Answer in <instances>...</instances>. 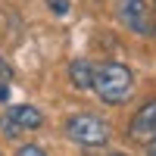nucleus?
Wrapping results in <instances>:
<instances>
[{
  "label": "nucleus",
  "mask_w": 156,
  "mask_h": 156,
  "mask_svg": "<svg viewBox=\"0 0 156 156\" xmlns=\"http://www.w3.org/2000/svg\"><path fill=\"white\" fill-rule=\"evenodd\" d=\"M94 90L103 103H125L134 90V75L122 62H103L94 69Z\"/></svg>",
  "instance_id": "f257e3e1"
},
{
  "label": "nucleus",
  "mask_w": 156,
  "mask_h": 156,
  "mask_svg": "<svg viewBox=\"0 0 156 156\" xmlns=\"http://www.w3.org/2000/svg\"><path fill=\"white\" fill-rule=\"evenodd\" d=\"M66 134L75 140V144L103 147L109 140V125H106V119H100L94 112H78L72 119H66Z\"/></svg>",
  "instance_id": "f03ea898"
},
{
  "label": "nucleus",
  "mask_w": 156,
  "mask_h": 156,
  "mask_svg": "<svg viewBox=\"0 0 156 156\" xmlns=\"http://www.w3.org/2000/svg\"><path fill=\"white\" fill-rule=\"evenodd\" d=\"M41 125H44V115L34 106H12L6 115H0V128L6 137H16L19 131H37Z\"/></svg>",
  "instance_id": "7ed1b4c3"
},
{
  "label": "nucleus",
  "mask_w": 156,
  "mask_h": 156,
  "mask_svg": "<svg viewBox=\"0 0 156 156\" xmlns=\"http://www.w3.org/2000/svg\"><path fill=\"white\" fill-rule=\"evenodd\" d=\"M128 134H131V140H137V144H153L156 140V100L144 103L137 112L131 125H128Z\"/></svg>",
  "instance_id": "20e7f679"
},
{
  "label": "nucleus",
  "mask_w": 156,
  "mask_h": 156,
  "mask_svg": "<svg viewBox=\"0 0 156 156\" xmlns=\"http://www.w3.org/2000/svg\"><path fill=\"white\" fill-rule=\"evenodd\" d=\"M119 19L131 31H137V34H147L150 31V12H147L144 0H122V3H119Z\"/></svg>",
  "instance_id": "39448f33"
},
{
  "label": "nucleus",
  "mask_w": 156,
  "mask_h": 156,
  "mask_svg": "<svg viewBox=\"0 0 156 156\" xmlns=\"http://www.w3.org/2000/svg\"><path fill=\"white\" fill-rule=\"evenodd\" d=\"M69 75H72L75 87H94V66L87 59H75L69 66Z\"/></svg>",
  "instance_id": "423d86ee"
},
{
  "label": "nucleus",
  "mask_w": 156,
  "mask_h": 156,
  "mask_svg": "<svg viewBox=\"0 0 156 156\" xmlns=\"http://www.w3.org/2000/svg\"><path fill=\"white\" fill-rule=\"evenodd\" d=\"M16 156H47L41 147H37V144H25V147H19V153Z\"/></svg>",
  "instance_id": "0eeeda50"
},
{
  "label": "nucleus",
  "mask_w": 156,
  "mask_h": 156,
  "mask_svg": "<svg viewBox=\"0 0 156 156\" xmlns=\"http://www.w3.org/2000/svg\"><path fill=\"white\" fill-rule=\"evenodd\" d=\"M50 9H53L56 16H66V12H69V3H66V0H50Z\"/></svg>",
  "instance_id": "6e6552de"
},
{
  "label": "nucleus",
  "mask_w": 156,
  "mask_h": 156,
  "mask_svg": "<svg viewBox=\"0 0 156 156\" xmlns=\"http://www.w3.org/2000/svg\"><path fill=\"white\" fill-rule=\"evenodd\" d=\"M3 100H9V87H6V84H0V103H3Z\"/></svg>",
  "instance_id": "1a4fd4ad"
},
{
  "label": "nucleus",
  "mask_w": 156,
  "mask_h": 156,
  "mask_svg": "<svg viewBox=\"0 0 156 156\" xmlns=\"http://www.w3.org/2000/svg\"><path fill=\"white\" fill-rule=\"evenodd\" d=\"M0 75H12V72H9V69L3 66V62H0Z\"/></svg>",
  "instance_id": "9d476101"
},
{
  "label": "nucleus",
  "mask_w": 156,
  "mask_h": 156,
  "mask_svg": "<svg viewBox=\"0 0 156 156\" xmlns=\"http://www.w3.org/2000/svg\"><path fill=\"white\" fill-rule=\"evenodd\" d=\"M150 156H156V147H153V150H150Z\"/></svg>",
  "instance_id": "9b49d317"
},
{
  "label": "nucleus",
  "mask_w": 156,
  "mask_h": 156,
  "mask_svg": "<svg viewBox=\"0 0 156 156\" xmlns=\"http://www.w3.org/2000/svg\"><path fill=\"white\" fill-rule=\"evenodd\" d=\"M112 156H122V153H112Z\"/></svg>",
  "instance_id": "f8f14e48"
}]
</instances>
